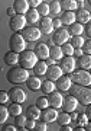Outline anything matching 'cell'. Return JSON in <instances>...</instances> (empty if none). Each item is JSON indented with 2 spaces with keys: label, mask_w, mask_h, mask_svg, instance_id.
Returning <instances> with one entry per match:
<instances>
[{
  "label": "cell",
  "mask_w": 91,
  "mask_h": 131,
  "mask_svg": "<svg viewBox=\"0 0 91 131\" xmlns=\"http://www.w3.org/2000/svg\"><path fill=\"white\" fill-rule=\"evenodd\" d=\"M7 82H10L12 84H20V83H25L26 79L29 77V70L23 69V67H12L9 71H7Z\"/></svg>",
  "instance_id": "obj_1"
},
{
  "label": "cell",
  "mask_w": 91,
  "mask_h": 131,
  "mask_svg": "<svg viewBox=\"0 0 91 131\" xmlns=\"http://www.w3.org/2000/svg\"><path fill=\"white\" fill-rule=\"evenodd\" d=\"M69 79L71 82L78 86H90L91 84V74L88 70H72L69 73Z\"/></svg>",
  "instance_id": "obj_2"
},
{
  "label": "cell",
  "mask_w": 91,
  "mask_h": 131,
  "mask_svg": "<svg viewBox=\"0 0 91 131\" xmlns=\"http://www.w3.org/2000/svg\"><path fill=\"white\" fill-rule=\"evenodd\" d=\"M72 90V96H75V99L78 101V103H82V105H88L91 103V90L88 89V86H75V88H69Z\"/></svg>",
  "instance_id": "obj_3"
},
{
  "label": "cell",
  "mask_w": 91,
  "mask_h": 131,
  "mask_svg": "<svg viewBox=\"0 0 91 131\" xmlns=\"http://www.w3.org/2000/svg\"><path fill=\"white\" fill-rule=\"evenodd\" d=\"M36 56L35 52L31 51V50H23L22 52H19V64L20 67L26 69V70H31L33 69V66L36 64Z\"/></svg>",
  "instance_id": "obj_4"
},
{
  "label": "cell",
  "mask_w": 91,
  "mask_h": 131,
  "mask_svg": "<svg viewBox=\"0 0 91 131\" xmlns=\"http://www.w3.org/2000/svg\"><path fill=\"white\" fill-rule=\"evenodd\" d=\"M9 47H10V51H14V52H22L23 50H26V41L25 38L20 35V34L14 32L12 37L9 38Z\"/></svg>",
  "instance_id": "obj_5"
},
{
  "label": "cell",
  "mask_w": 91,
  "mask_h": 131,
  "mask_svg": "<svg viewBox=\"0 0 91 131\" xmlns=\"http://www.w3.org/2000/svg\"><path fill=\"white\" fill-rule=\"evenodd\" d=\"M20 35L25 38L26 42H33V41H38V39L42 37V32L38 26L29 25V26H25V28L22 29V34H20Z\"/></svg>",
  "instance_id": "obj_6"
},
{
  "label": "cell",
  "mask_w": 91,
  "mask_h": 131,
  "mask_svg": "<svg viewBox=\"0 0 91 131\" xmlns=\"http://www.w3.org/2000/svg\"><path fill=\"white\" fill-rule=\"evenodd\" d=\"M25 24H26V19H25V15H19L14 13L13 16H10L9 20V26L13 32H19L25 28Z\"/></svg>",
  "instance_id": "obj_7"
},
{
  "label": "cell",
  "mask_w": 91,
  "mask_h": 131,
  "mask_svg": "<svg viewBox=\"0 0 91 131\" xmlns=\"http://www.w3.org/2000/svg\"><path fill=\"white\" fill-rule=\"evenodd\" d=\"M58 61H59V67H61L62 73L69 74L72 70H75L77 63H75V58H74L72 56H64L62 58H59Z\"/></svg>",
  "instance_id": "obj_8"
},
{
  "label": "cell",
  "mask_w": 91,
  "mask_h": 131,
  "mask_svg": "<svg viewBox=\"0 0 91 131\" xmlns=\"http://www.w3.org/2000/svg\"><path fill=\"white\" fill-rule=\"evenodd\" d=\"M68 39H69V32H68V29H65V28H59L52 34V44L54 45H59L61 47L62 44L68 42Z\"/></svg>",
  "instance_id": "obj_9"
},
{
  "label": "cell",
  "mask_w": 91,
  "mask_h": 131,
  "mask_svg": "<svg viewBox=\"0 0 91 131\" xmlns=\"http://www.w3.org/2000/svg\"><path fill=\"white\" fill-rule=\"evenodd\" d=\"M27 95L26 92L22 89V88H19V86H14L12 89L9 90V99L12 102H16V103H23L26 101Z\"/></svg>",
  "instance_id": "obj_10"
},
{
  "label": "cell",
  "mask_w": 91,
  "mask_h": 131,
  "mask_svg": "<svg viewBox=\"0 0 91 131\" xmlns=\"http://www.w3.org/2000/svg\"><path fill=\"white\" fill-rule=\"evenodd\" d=\"M56 115H58V109H55L52 106H48V108H43L41 109V119L45 122H54L56 119Z\"/></svg>",
  "instance_id": "obj_11"
},
{
  "label": "cell",
  "mask_w": 91,
  "mask_h": 131,
  "mask_svg": "<svg viewBox=\"0 0 91 131\" xmlns=\"http://www.w3.org/2000/svg\"><path fill=\"white\" fill-rule=\"evenodd\" d=\"M78 106V101L75 99V96H72V95H68V96H65L64 99H62V105H61V108L64 109L65 112H72V111H75Z\"/></svg>",
  "instance_id": "obj_12"
},
{
  "label": "cell",
  "mask_w": 91,
  "mask_h": 131,
  "mask_svg": "<svg viewBox=\"0 0 91 131\" xmlns=\"http://www.w3.org/2000/svg\"><path fill=\"white\" fill-rule=\"evenodd\" d=\"M39 29H41L42 35H51L54 32L52 19L48 18V16H42V19H39Z\"/></svg>",
  "instance_id": "obj_13"
},
{
  "label": "cell",
  "mask_w": 91,
  "mask_h": 131,
  "mask_svg": "<svg viewBox=\"0 0 91 131\" xmlns=\"http://www.w3.org/2000/svg\"><path fill=\"white\" fill-rule=\"evenodd\" d=\"M48 103H49V106L55 108V109H59L61 108V105H62V99H64V96H62V93H59L58 92H51V93H48Z\"/></svg>",
  "instance_id": "obj_14"
},
{
  "label": "cell",
  "mask_w": 91,
  "mask_h": 131,
  "mask_svg": "<svg viewBox=\"0 0 91 131\" xmlns=\"http://www.w3.org/2000/svg\"><path fill=\"white\" fill-rule=\"evenodd\" d=\"M71 86H72V82H71L68 74L59 76V79L56 80V84H55V88H56L59 92H68Z\"/></svg>",
  "instance_id": "obj_15"
},
{
  "label": "cell",
  "mask_w": 91,
  "mask_h": 131,
  "mask_svg": "<svg viewBox=\"0 0 91 131\" xmlns=\"http://www.w3.org/2000/svg\"><path fill=\"white\" fill-rule=\"evenodd\" d=\"M45 76L46 79L52 80V82H56L59 79V76H62V70H61V67L56 64H52V66H48V69L45 71Z\"/></svg>",
  "instance_id": "obj_16"
},
{
  "label": "cell",
  "mask_w": 91,
  "mask_h": 131,
  "mask_svg": "<svg viewBox=\"0 0 91 131\" xmlns=\"http://www.w3.org/2000/svg\"><path fill=\"white\" fill-rule=\"evenodd\" d=\"M33 52H35L36 58L46 60V58L49 57V47H48V44H43V42H41V44H38L36 47H35Z\"/></svg>",
  "instance_id": "obj_17"
},
{
  "label": "cell",
  "mask_w": 91,
  "mask_h": 131,
  "mask_svg": "<svg viewBox=\"0 0 91 131\" xmlns=\"http://www.w3.org/2000/svg\"><path fill=\"white\" fill-rule=\"evenodd\" d=\"M25 19H26V24L29 25H35L39 22V19H41V15L38 13V10L35 7H29L26 13H25Z\"/></svg>",
  "instance_id": "obj_18"
},
{
  "label": "cell",
  "mask_w": 91,
  "mask_h": 131,
  "mask_svg": "<svg viewBox=\"0 0 91 131\" xmlns=\"http://www.w3.org/2000/svg\"><path fill=\"white\" fill-rule=\"evenodd\" d=\"M91 20V15L88 10L85 9H80L78 12H75V22L81 25H85V24H90Z\"/></svg>",
  "instance_id": "obj_19"
},
{
  "label": "cell",
  "mask_w": 91,
  "mask_h": 131,
  "mask_svg": "<svg viewBox=\"0 0 91 131\" xmlns=\"http://www.w3.org/2000/svg\"><path fill=\"white\" fill-rule=\"evenodd\" d=\"M25 83H26V86H27V88H29L31 90L36 92V90L41 89V83H42V80L39 79V77H38L36 74H35V76H29V77L26 79V82H25Z\"/></svg>",
  "instance_id": "obj_20"
},
{
  "label": "cell",
  "mask_w": 91,
  "mask_h": 131,
  "mask_svg": "<svg viewBox=\"0 0 91 131\" xmlns=\"http://www.w3.org/2000/svg\"><path fill=\"white\" fill-rule=\"evenodd\" d=\"M13 9H14L16 13L25 15L27 10H29V3H27V0H14Z\"/></svg>",
  "instance_id": "obj_21"
},
{
  "label": "cell",
  "mask_w": 91,
  "mask_h": 131,
  "mask_svg": "<svg viewBox=\"0 0 91 131\" xmlns=\"http://www.w3.org/2000/svg\"><path fill=\"white\" fill-rule=\"evenodd\" d=\"M5 63L10 67L19 64V52H14V51H9L5 54Z\"/></svg>",
  "instance_id": "obj_22"
},
{
  "label": "cell",
  "mask_w": 91,
  "mask_h": 131,
  "mask_svg": "<svg viewBox=\"0 0 91 131\" xmlns=\"http://www.w3.org/2000/svg\"><path fill=\"white\" fill-rule=\"evenodd\" d=\"M61 22H62V25H71L75 22V12H71V10H65L64 13H62V16H61Z\"/></svg>",
  "instance_id": "obj_23"
},
{
  "label": "cell",
  "mask_w": 91,
  "mask_h": 131,
  "mask_svg": "<svg viewBox=\"0 0 91 131\" xmlns=\"http://www.w3.org/2000/svg\"><path fill=\"white\" fill-rule=\"evenodd\" d=\"M59 5H61V9L62 10H71V12H74V10L78 9V2H75V0H61Z\"/></svg>",
  "instance_id": "obj_24"
},
{
  "label": "cell",
  "mask_w": 91,
  "mask_h": 131,
  "mask_svg": "<svg viewBox=\"0 0 91 131\" xmlns=\"http://www.w3.org/2000/svg\"><path fill=\"white\" fill-rule=\"evenodd\" d=\"M41 117V109L36 105H31L26 108V118H32V119H39Z\"/></svg>",
  "instance_id": "obj_25"
},
{
  "label": "cell",
  "mask_w": 91,
  "mask_h": 131,
  "mask_svg": "<svg viewBox=\"0 0 91 131\" xmlns=\"http://www.w3.org/2000/svg\"><path fill=\"white\" fill-rule=\"evenodd\" d=\"M46 69H48V64L45 63V60H39L36 61V64L33 66V71L36 76H43L45 74Z\"/></svg>",
  "instance_id": "obj_26"
},
{
  "label": "cell",
  "mask_w": 91,
  "mask_h": 131,
  "mask_svg": "<svg viewBox=\"0 0 91 131\" xmlns=\"http://www.w3.org/2000/svg\"><path fill=\"white\" fill-rule=\"evenodd\" d=\"M56 89L55 88V83L52 82V80H49V79H46V80H43L41 83V90H42V93H51V92H54V90Z\"/></svg>",
  "instance_id": "obj_27"
},
{
  "label": "cell",
  "mask_w": 91,
  "mask_h": 131,
  "mask_svg": "<svg viewBox=\"0 0 91 131\" xmlns=\"http://www.w3.org/2000/svg\"><path fill=\"white\" fill-rule=\"evenodd\" d=\"M78 64H80V67H81L82 70H90L91 69V56L90 54H82L80 57Z\"/></svg>",
  "instance_id": "obj_28"
},
{
  "label": "cell",
  "mask_w": 91,
  "mask_h": 131,
  "mask_svg": "<svg viewBox=\"0 0 91 131\" xmlns=\"http://www.w3.org/2000/svg\"><path fill=\"white\" fill-rule=\"evenodd\" d=\"M49 57L51 58H54L55 61H58L59 58H62L64 54H62V50L59 45H55V47H51L49 48Z\"/></svg>",
  "instance_id": "obj_29"
},
{
  "label": "cell",
  "mask_w": 91,
  "mask_h": 131,
  "mask_svg": "<svg viewBox=\"0 0 91 131\" xmlns=\"http://www.w3.org/2000/svg\"><path fill=\"white\" fill-rule=\"evenodd\" d=\"M82 29H84V25L78 24V22H74V24L69 25V29L68 32L71 34V35H82Z\"/></svg>",
  "instance_id": "obj_30"
},
{
  "label": "cell",
  "mask_w": 91,
  "mask_h": 131,
  "mask_svg": "<svg viewBox=\"0 0 91 131\" xmlns=\"http://www.w3.org/2000/svg\"><path fill=\"white\" fill-rule=\"evenodd\" d=\"M7 111H9V115L16 117L19 114H22V105L20 103H16V102H12V105L7 106Z\"/></svg>",
  "instance_id": "obj_31"
},
{
  "label": "cell",
  "mask_w": 91,
  "mask_h": 131,
  "mask_svg": "<svg viewBox=\"0 0 91 131\" xmlns=\"http://www.w3.org/2000/svg\"><path fill=\"white\" fill-rule=\"evenodd\" d=\"M55 121H58L59 125H64V124H71V117H69V112H61L56 115V119Z\"/></svg>",
  "instance_id": "obj_32"
},
{
  "label": "cell",
  "mask_w": 91,
  "mask_h": 131,
  "mask_svg": "<svg viewBox=\"0 0 91 131\" xmlns=\"http://www.w3.org/2000/svg\"><path fill=\"white\" fill-rule=\"evenodd\" d=\"M84 38H82V35H74L72 38H71V45H72L74 48H81L82 47V44H84Z\"/></svg>",
  "instance_id": "obj_33"
},
{
  "label": "cell",
  "mask_w": 91,
  "mask_h": 131,
  "mask_svg": "<svg viewBox=\"0 0 91 131\" xmlns=\"http://www.w3.org/2000/svg\"><path fill=\"white\" fill-rule=\"evenodd\" d=\"M25 122H26V117H23L22 114H19V115H16L14 117V125H16V128H20V130H26L25 128Z\"/></svg>",
  "instance_id": "obj_34"
},
{
  "label": "cell",
  "mask_w": 91,
  "mask_h": 131,
  "mask_svg": "<svg viewBox=\"0 0 91 131\" xmlns=\"http://www.w3.org/2000/svg\"><path fill=\"white\" fill-rule=\"evenodd\" d=\"M49 13H54V15H59V12H61V5H59L58 0H54V2H51L49 5Z\"/></svg>",
  "instance_id": "obj_35"
},
{
  "label": "cell",
  "mask_w": 91,
  "mask_h": 131,
  "mask_svg": "<svg viewBox=\"0 0 91 131\" xmlns=\"http://www.w3.org/2000/svg\"><path fill=\"white\" fill-rule=\"evenodd\" d=\"M61 50H62V54H64V56H72V52H74V47L69 42L62 44V45H61Z\"/></svg>",
  "instance_id": "obj_36"
},
{
  "label": "cell",
  "mask_w": 91,
  "mask_h": 131,
  "mask_svg": "<svg viewBox=\"0 0 91 131\" xmlns=\"http://www.w3.org/2000/svg\"><path fill=\"white\" fill-rule=\"evenodd\" d=\"M36 10H38V13L41 15V16H48V13H49V6L42 2L41 5L36 7Z\"/></svg>",
  "instance_id": "obj_37"
},
{
  "label": "cell",
  "mask_w": 91,
  "mask_h": 131,
  "mask_svg": "<svg viewBox=\"0 0 91 131\" xmlns=\"http://www.w3.org/2000/svg\"><path fill=\"white\" fill-rule=\"evenodd\" d=\"M39 109H43V108H48L49 106V103H48V98L46 96H41V98L36 99V103H35Z\"/></svg>",
  "instance_id": "obj_38"
},
{
  "label": "cell",
  "mask_w": 91,
  "mask_h": 131,
  "mask_svg": "<svg viewBox=\"0 0 91 131\" xmlns=\"http://www.w3.org/2000/svg\"><path fill=\"white\" fill-rule=\"evenodd\" d=\"M7 118H9V111H7V108L3 106V105H0V124L6 122Z\"/></svg>",
  "instance_id": "obj_39"
},
{
  "label": "cell",
  "mask_w": 91,
  "mask_h": 131,
  "mask_svg": "<svg viewBox=\"0 0 91 131\" xmlns=\"http://www.w3.org/2000/svg\"><path fill=\"white\" fill-rule=\"evenodd\" d=\"M33 130H36V131H46L48 130V122H45V121H38L36 119V122H35V128Z\"/></svg>",
  "instance_id": "obj_40"
},
{
  "label": "cell",
  "mask_w": 91,
  "mask_h": 131,
  "mask_svg": "<svg viewBox=\"0 0 91 131\" xmlns=\"http://www.w3.org/2000/svg\"><path fill=\"white\" fill-rule=\"evenodd\" d=\"M85 122H88V117H87L85 114H80V115H77V119H75V124H77V125L84 127Z\"/></svg>",
  "instance_id": "obj_41"
},
{
  "label": "cell",
  "mask_w": 91,
  "mask_h": 131,
  "mask_svg": "<svg viewBox=\"0 0 91 131\" xmlns=\"http://www.w3.org/2000/svg\"><path fill=\"white\" fill-rule=\"evenodd\" d=\"M81 50H82V52H84V54H90V56H91V41H90V38H88L87 41H84Z\"/></svg>",
  "instance_id": "obj_42"
},
{
  "label": "cell",
  "mask_w": 91,
  "mask_h": 131,
  "mask_svg": "<svg viewBox=\"0 0 91 131\" xmlns=\"http://www.w3.org/2000/svg\"><path fill=\"white\" fill-rule=\"evenodd\" d=\"M10 99H9V92H6V90H0V105H5L7 103Z\"/></svg>",
  "instance_id": "obj_43"
},
{
  "label": "cell",
  "mask_w": 91,
  "mask_h": 131,
  "mask_svg": "<svg viewBox=\"0 0 91 131\" xmlns=\"http://www.w3.org/2000/svg\"><path fill=\"white\" fill-rule=\"evenodd\" d=\"M35 122H36V119H32V118H26V122H25V128H26V130H33V128H35Z\"/></svg>",
  "instance_id": "obj_44"
},
{
  "label": "cell",
  "mask_w": 91,
  "mask_h": 131,
  "mask_svg": "<svg viewBox=\"0 0 91 131\" xmlns=\"http://www.w3.org/2000/svg\"><path fill=\"white\" fill-rule=\"evenodd\" d=\"M82 34H84V35H85L87 38H90V37H91V25H90V24H85V25H84Z\"/></svg>",
  "instance_id": "obj_45"
},
{
  "label": "cell",
  "mask_w": 91,
  "mask_h": 131,
  "mask_svg": "<svg viewBox=\"0 0 91 131\" xmlns=\"http://www.w3.org/2000/svg\"><path fill=\"white\" fill-rule=\"evenodd\" d=\"M27 3H29V7H35L36 9L38 6L42 3V0H27Z\"/></svg>",
  "instance_id": "obj_46"
},
{
  "label": "cell",
  "mask_w": 91,
  "mask_h": 131,
  "mask_svg": "<svg viewBox=\"0 0 91 131\" xmlns=\"http://www.w3.org/2000/svg\"><path fill=\"white\" fill-rule=\"evenodd\" d=\"M52 25H54V29H59L62 28V22H61V19H52Z\"/></svg>",
  "instance_id": "obj_47"
},
{
  "label": "cell",
  "mask_w": 91,
  "mask_h": 131,
  "mask_svg": "<svg viewBox=\"0 0 91 131\" xmlns=\"http://www.w3.org/2000/svg\"><path fill=\"white\" fill-rule=\"evenodd\" d=\"M84 52H82V50L81 48H74V52H72V56H75V57H81Z\"/></svg>",
  "instance_id": "obj_48"
},
{
  "label": "cell",
  "mask_w": 91,
  "mask_h": 131,
  "mask_svg": "<svg viewBox=\"0 0 91 131\" xmlns=\"http://www.w3.org/2000/svg\"><path fill=\"white\" fill-rule=\"evenodd\" d=\"M3 130L5 131H16L18 128H16V125H13V124H9V125H6Z\"/></svg>",
  "instance_id": "obj_49"
},
{
  "label": "cell",
  "mask_w": 91,
  "mask_h": 131,
  "mask_svg": "<svg viewBox=\"0 0 91 131\" xmlns=\"http://www.w3.org/2000/svg\"><path fill=\"white\" fill-rule=\"evenodd\" d=\"M61 130L62 131H72L74 128L69 125V124H64V125H61Z\"/></svg>",
  "instance_id": "obj_50"
},
{
  "label": "cell",
  "mask_w": 91,
  "mask_h": 131,
  "mask_svg": "<svg viewBox=\"0 0 91 131\" xmlns=\"http://www.w3.org/2000/svg\"><path fill=\"white\" fill-rule=\"evenodd\" d=\"M85 115L88 117V119L91 118V106H90V103H88V105H85Z\"/></svg>",
  "instance_id": "obj_51"
},
{
  "label": "cell",
  "mask_w": 91,
  "mask_h": 131,
  "mask_svg": "<svg viewBox=\"0 0 91 131\" xmlns=\"http://www.w3.org/2000/svg\"><path fill=\"white\" fill-rule=\"evenodd\" d=\"M45 63L48 66H52V64H55V60H54V58H51V57H48V58L45 60Z\"/></svg>",
  "instance_id": "obj_52"
},
{
  "label": "cell",
  "mask_w": 91,
  "mask_h": 131,
  "mask_svg": "<svg viewBox=\"0 0 91 131\" xmlns=\"http://www.w3.org/2000/svg\"><path fill=\"white\" fill-rule=\"evenodd\" d=\"M14 13H16V12H14L13 7H9V9H7V15H9V16H13Z\"/></svg>",
  "instance_id": "obj_53"
},
{
  "label": "cell",
  "mask_w": 91,
  "mask_h": 131,
  "mask_svg": "<svg viewBox=\"0 0 91 131\" xmlns=\"http://www.w3.org/2000/svg\"><path fill=\"white\" fill-rule=\"evenodd\" d=\"M75 2H84V0H75Z\"/></svg>",
  "instance_id": "obj_54"
}]
</instances>
